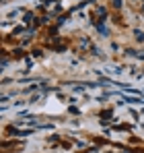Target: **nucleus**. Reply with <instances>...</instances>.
<instances>
[{"mask_svg": "<svg viewBox=\"0 0 144 153\" xmlns=\"http://www.w3.org/2000/svg\"><path fill=\"white\" fill-rule=\"evenodd\" d=\"M113 6H115V8H120L121 4H120V0H113Z\"/></svg>", "mask_w": 144, "mask_h": 153, "instance_id": "f257e3e1", "label": "nucleus"}]
</instances>
